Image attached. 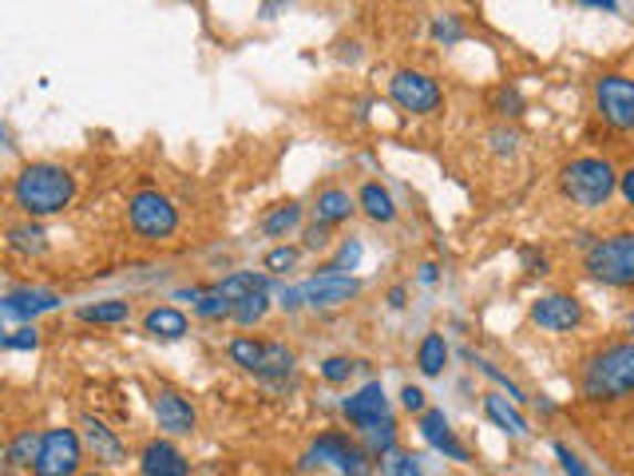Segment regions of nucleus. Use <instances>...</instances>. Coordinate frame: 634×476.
Segmentation results:
<instances>
[{
	"label": "nucleus",
	"instance_id": "f257e3e1",
	"mask_svg": "<svg viewBox=\"0 0 634 476\" xmlns=\"http://www.w3.org/2000/svg\"><path fill=\"white\" fill-rule=\"evenodd\" d=\"M72 199H76V175L60 167V163H29L12 179V203L29 219L60 215V210L72 207Z\"/></svg>",
	"mask_w": 634,
	"mask_h": 476
},
{
	"label": "nucleus",
	"instance_id": "f03ea898",
	"mask_svg": "<svg viewBox=\"0 0 634 476\" xmlns=\"http://www.w3.org/2000/svg\"><path fill=\"white\" fill-rule=\"evenodd\" d=\"M579 390L588 401H603V405L634 397V342H615L591 353L583 362Z\"/></svg>",
	"mask_w": 634,
	"mask_h": 476
},
{
	"label": "nucleus",
	"instance_id": "7ed1b4c3",
	"mask_svg": "<svg viewBox=\"0 0 634 476\" xmlns=\"http://www.w3.org/2000/svg\"><path fill=\"white\" fill-rule=\"evenodd\" d=\"M559 190L571 207L583 210H599L611 203V195L619 190V172L611 159H599V155H579L571 159L563 172H559Z\"/></svg>",
	"mask_w": 634,
	"mask_h": 476
},
{
	"label": "nucleus",
	"instance_id": "20e7f679",
	"mask_svg": "<svg viewBox=\"0 0 634 476\" xmlns=\"http://www.w3.org/2000/svg\"><path fill=\"white\" fill-rule=\"evenodd\" d=\"M583 267L603 286H615V290L634 286V230H619V235H606L599 242H591Z\"/></svg>",
	"mask_w": 634,
	"mask_h": 476
},
{
	"label": "nucleus",
	"instance_id": "39448f33",
	"mask_svg": "<svg viewBox=\"0 0 634 476\" xmlns=\"http://www.w3.org/2000/svg\"><path fill=\"white\" fill-rule=\"evenodd\" d=\"M230 362L242 365L247 373H254L258 381H270V385H278V381H285L290 373H294L298 358L294 350L285 342H258V338H235L230 342Z\"/></svg>",
	"mask_w": 634,
	"mask_h": 476
},
{
	"label": "nucleus",
	"instance_id": "423d86ee",
	"mask_svg": "<svg viewBox=\"0 0 634 476\" xmlns=\"http://www.w3.org/2000/svg\"><path fill=\"white\" fill-rule=\"evenodd\" d=\"M127 223H132L135 235L147 238V242H163V238H170L179 230V207H175L163 190L143 187L127 199Z\"/></svg>",
	"mask_w": 634,
	"mask_h": 476
},
{
	"label": "nucleus",
	"instance_id": "0eeeda50",
	"mask_svg": "<svg viewBox=\"0 0 634 476\" xmlns=\"http://www.w3.org/2000/svg\"><path fill=\"white\" fill-rule=\"evenodd\" d=\"M595 112L606 127L615 132H634V80L606 72L595 80Z\"/></svg>",
	"mask_w": 634,
	"mask_h": 476
},
{
	"label": "nucleus",
	"instance_id": "6e6552de",
	"mask_svg": "<svg viewBox=\"0 0 634 476\" xmlns=\"http://www.w3.org/2000/svg\"><path fill=\"white\" fill-rule=\"evenodd\" d=\"M388 95H393V104H397L401 112H413V115L436 112L440 100H445L440 84H436L428 72H417V68H401V72H393V80H388Z\"/></svg>",
	"mask_w": 634,
	"mask_h": 476
},
{
	"label": "nucleus",
	"instance_id": "1a4fd4ad",
	"mask_svg": "<svg viewBox=\"0 0 634 476\" xmlns=\"http://www.w3.org/2000/svg\"><path fill=\"white\" fill-rule=\"evenodd\" d=\"M80 461H84V437L76 428H48L44 448L32 473L37 476H80Z\"/></svg>",
	"mask_w": 634,
	"mask_h": 476
},
{
	"label": "nucleus",
	"instance_id": "9d476101",
	"mask_svg": "<svg viewBox=\"0 0 634 476\" xmlns=\"http://www.w3.org/2000/svg\"><path fill=\"white\" fill-rule=\"evenodd\" d=\"M313 461H330L341 476H373V457L370 448H361L357 441H350L345 433H322L310 448Z\"/></svg>",
	"mask_w": 634,
	"mask_h": 476
},
{
	"label": "nucleus",
	"instance_id": "9b49d317",
	"mask_svg": "<svg viewBox=\"0 0 634 476\" xmlns=\"http://www.w3.org/2000/svg\"><path fill=\"white\" fill-rule=\"evenodd\" d=\"M361 282L353 275H345V270L337 267H325L322 275H313L302 282V302L310 306V310H337V306H345L350 298H357Z\"/></svg>",
	"mask_w": 634,
	"mask_h": 476
},
{
	"label": "nucleus",
	"instance_id": "f8f14e48",
	"mask_svg": "<svg viewBox=\"0 0 634 476\" xmlns=\"http://www.w3.org/2000/svg\"><path fill=\"white\" fill-rule=\"evenodd\" d=\"M152 413H155V421H159V428L167 433V437H190L195 425H199L195 405H190L179 390H155Z\"/></svg>",
	"mask_w": 634,
	"mask_h": 476
},
{
	"label": "nucleus",
	"instance_id": "ddd939ff",
	"mask_svg": "<svg viewBox=\"0 0 634 476\" xmlns=\"http://www.w3.org/2000/svg\"><path fill=\"white\" fill-rule=\"evenodd\" d=\"M531 322L540 325V330L568 333L583 322V302L575 294H543L531 306Z\"/></svg>",
	"mask_w": 634,
	"mask_h": 476
},
{
	"label": "nucleus",
	"instance_id": "4468645a",
	"mask_svg": "<svg viewBox=\"0 0 634 476\" xmlns=\"http://www.w3.org/2000/svg\"><path fill=\"white\" fill-rule=\"evenodd\" d=\"M56 306H60L56 290H44V286H12L9 294L0 298V314L9 318V322H24V318L48 314V310H56Z\"/></svg>",
	"mask_w": 634,
	"mask_h": 476
},
{
	"label": "nucleus",
	"instance_id": "2eb2a0df",
	"mask_svg": "<svg viewBox=\"0 0 634 476\" xmlns=\"http://www.w3.org/2000/svg\"><path fill=\"white\" fill-rule=\"evenodd\" d=\"M345 417H350V425L357 428H370V425H381V421L388 417V397H385V385L381 381H370V385H361L353 397H345Z\"/></svg>",
	"mask_w": 634,
	"mask_h": 476
},
{
	"label": "nucleus",
	"instance_id": "dca6fc26",
	"mask_svg": "<svg viewBox=\"0 0 634 476\" xmlns=\"http://www.w3.org/2000/svg\"><path fill=\"white\" fill-rule=\"evenodd\" d=\"M417 428H420V437H425L428 445L436 448V453H445V457H448V461H456V465H468V448H465V441L456 437L453 425H448V417H445V413H440V410H425V413H420Z\"/></svg>",
	"mask_w": 634,
	"mask_h": 476
},
{
	"label": "nucleus",
	"instance_id": "f3484780",
	"mask_svg": "<svg viewBox=\"0 0 634 476\" xmlns=\"http://www.w3.org/2000/svg\"><path fill=\"white\" fill-rule=\"evenodd\" d=\"M80 437H84V448L92 453L95 461H104V465H124L127 461V448L124 441L115 437V428H107L100 417H80Z\"/></svg>",
	"mask_w": 634,
	"mask_h": 476
},
{
	"label": "nucleus",
	"instance_id": "a211bd4d",
	"mask_svg": "<svg viewBox=\"0 0 634 476\" xmlns=\"http://www.w3.org/2000/svg\"><path fill=\"white\" fill-rule=\"evenodd\" d=\"M139 468H143V476H187L190 461L183 457L170 441H152V445L139 453Z\"/></svg>",
	"mask_w": 634,
	"mask_h": 476
},
{
	"label": "nucleus",
	"instance_id": "6ab92c4d",
	"mask_svg": "<svg viewBox=\"0 0 634 476\" xmlns=\"http://www.w3.org/2000/svg\"><path fill=\"white\" fill-rule=\"evenodd\" d=\"M484 413L496 428H503L508 437H528V417L520 413V405L508 397V393H488L484 397Z\"/></svg>",
	"mask_w": 634,
	"mask_h": 476
},
{
	"label": "nucleus",
	"instance_id": "aec40b11",
	"mask_svg": "<svg viewBox=\"0 0 634 476\" xmlns=\"http://www.w3.org/2000/svg\"><path fill=\"white\" fill-rule=\"evenodd\" d=\"M143 330L152 333L155 342H179L187 333V314L175 310V306H155V310L143 314Z\"/></svg>",
	"mask_w": 634,
	"mask_h": 476
},
{
	"label": "nucleus",
	"instance_id": "412c9836",
	"mask_svg": "<svg viewBox=\"0 0 634 476\" xmlns=\"http://www.w3.org/2000/svg\"><path fill=\"white\" fill-rule=\"evenodd\" d=\"M353 210H357V203H353L350 190L325 187L322 195H318V203H313V219L325 223V227H337V223H350Z\"/></svg>",
	"mask_w": 634,
	"mask_h": 476
},
{
	"label": "nucleus",
	"instance_id": "4be33fe9",
	"mask_svg": "<svg viewBox=\"0 0 634 476\" xmlns=\"http://www.w3.org/2000/svg\"><path fill=\"white\" fill-rule=\"evenodd\" d=\"M40 448H44V433H37V428H24V433H17V437L4 445V468H37L40 461Z\"/></svg>",
	"mask_w": 634,
	"mask_h": 476
},
{
	"label": "nucleus",
	"instance_id": "5701e85b",
	"mask_svg": "<svg viewBox=\"0 0 634 476\" xmlns=\"http://www.w3.org/2000/svg\"><path fill=\"white\" fill-rule=\"evenodd\" d=\"M179 298H190L195 314L207 318V322H215V318H230V310H235V306L222 298L218 282L215 286H190V290H179Z\"/></svg>",
	"mask_w": 634,
	"mask_h": 476
},
{
	"label": "nucleus",
	"instance_id": "b1692460",
	"mask_svg": "<svg viewBox=\"0 0 634 476\" xmlns=\"http://www.w3.org/2000/svg\"><path fill=\"white\" fill-rule=\"evenodd\" d=\"M218 290H222V298L235 306V302H242V298L270 290V278H266L262 270H235L230 278H222V282H218Z\"/></svg>",
	"mask_w": 634,
	"mask_h": 476
},
{
	"label": "nucleus",
	"instance_id": "393cba45",
	"mask_svg": "<svg viewBox=\"0 0 634 476\" xmlns=\"http://www.w3.org/2000/svg\"><path fill=\"white\" fill-rule=\"evenodd\" d=\"M357 203L361 210L370 215L373 223H393L397 219V207H393V195H388L381 183H365V187L357 190Z\"/></svg>",
	"mask_w": 634,
	"mask_h": 476
},
{
	"label": "nucleus",
	"instance_id": "a878e982",
	"mask_svg": "<svg viewBox=\"0 0 634 476\" xmlns=\"http://www.w3.org/2000/svg\"><path fill=\"white\" fill-rule=\"evenodd\" d=\"M417 365H420V373H425V377H436V373H445V365H448V345H445V338H440V333H425V338H420V345H417Z\"/></svg>",
	"mask_w": 634,
	"mask_h": 476
},
{
	"label": "nucleus",
	"instance_id": "bb28decb",
	"mask_svg": "<svg viewBox=\"0 0 634 476\" xmlns=\"http://www.w3.org/2000/svg\"><path fill=\"white\" fill-rule=\"evenodd\" d=\"M132 318V306L119 302V298H107V302H95V306H80V322H92V325H115V322H127Z\"/></svg>",
	"mask_w": 634,
	"mask_h": 476
},
{
	"label": "nucleus",
	"instance_id": "cd10ccee",
	"mask_svg": "<svg viewBox=\"0 0 634 476\" xmlns=\"http://www.w3.org/2000/svg\"><path fill=\"white\" fill-rule=\"evenodd\" d=\"M298 223H302V207H298V203H278V207L262 219V235L285 238L290 230H298Z\"/></svg>",
	"mask_w": 634,
	"mask_h": 476
},
{
	"label": "nucleus",
	"instance_id": "c85d7f7f",
	"mask_svg": "<svg viewBox=\"0 0 634 476\" xmlns=\"http://www.w3.org/2000/svg\"><path fill=\"white\" fill-rule=\"evenodd\" d=\"M9 250H17V255H44L48 250L44 230H40L32 219L17 223V227H9Z\"/></svg>",
	"mask_w": 634,
	"mask_h": 476
},
{
	"label": "nucleus",
	"instance_id": "c756f323",
	"mask_svg": "<svg viewBox=\"0 0 634 476\" xmlns=\"http://www.w3.org/2000/svg\"><path fill=\"white\" fill-rule=\"evenodd\" d=\"M270 314V294H250V298H242V302H235V310H230V318H235L242 330H250V325H258L262 318Z\"/></svg>",
	"mask_w": 634,
	"mask_h": 476
},
{
	"label": "nucleus",
	"instance_id": "7c9ffc66",
	"mask_svg": "<svg viewBox=\"0 0 634 476\" xmlns=\"http://www.w3.org/2000/svg\"><path fill=\"white\" fill-rule=\"evenodd\" d=\"M361 433H365V441H370V457H388L393 445H397V425H393V417H385L381 425L361 428Z\"/></svg>",
	"mask_w": 634,
	"mask_h": 476
},
{
	"label": "nucleus",
	"instance_id": "2f4dec72",
	"mask_svg": "<svg viewBox=\"0 0 634 476\" xmlns=\"http://www.w3.org/2000/svg\"><path fill=\"white\" fill-rule=\"evenodd\" d=\"M460 37H465V24H460V17L445 12V17L433 20V40H440V44H456Z\"/></svg>",
	"mask_w": 634,
	"mask_h": 476
},
{
	"label": "nucleus",
	"instance_id": "473e14b6",
	"mask_svg": "<svg viewBox=\"0 0 634 476\" xmlns=\"http://www.w3.org/2000/svg\"><path fill=\"white\" fill-rule=\"evenodd\" d=\"M555 457H559V468H563V476H595L588 465H583V457H579L575 448H568L563 441H555Z\"/></svg>",
	"mask_w": 634,
	"mask_h": 476
},
{
	"label": "nucleus",
	"instance_id": "72a5a7b5",
	"mask_svg": "<svg viewBox=\"0 0 634 476\" xmlns=\"http://www.w3.org/2000/svg\"><path fill=\"white\" fill-rule=\"evenodd\" d=\"M353 370H357V362H350V358H325V362H322V377L330 381V385H341V381H350Z\"/></svg>",
	"mask_w": 634,
	"mask_h": 476
},
{
	"label": "nucleus",
	"instance_id": "f704fd0d",
	"mask_svg": "<svg viewBox=\"0 0 634 476\" xmlns=\"http://www.w3.org/2000/svg\"><path fill=\"white\" fill-rule=\"evenodd\" d=\"M0 345H4V350H37V345H40V333L32 330V325H24V330L4 333V338H0Z\"/></svg>",
	"mask_w": 634,
	"mask_h": 476
},
{
	"label": "nucleus",
	"instance_id": "c9c22d12",
	"mask_svg": "<svg viewBox=\"0 0 634 476\" xmlns=\"http://www.w3.org/2000/svg\"><path fill=\"white\" fill-rule=\"evenodd\" d=\"M294 262H298V247H274L266 255V270H274V275L294 270Z\"/></svg>",
	"mask_w": 634,
	"mask_h": 476
},
{
	"label": "nucleus",
	"instance_id": "e433bc0d",
	"mask_svg": "<svg viewBox=\"0 0 634 476\" xmlns=\"http://www.w3.org/2000/svg\"><path fill=\"white\" fill-rule=\"evenodd\" d=\"M496 112H500V115H520L523 112L520 92H516V87H500V92H496Z\"/></svg>",
	"mask_w": 634,
	"mask_h": 476
},
{
	"label": "nucleus",
	"instance_id": "4c0bfd02",
	"mask_svg": "<svg viewBox=\"0 0 634 476\" xmlns=\"http://www.w3.org/2000/svg\"><path fill=\"white\" fill-rule=\"evenodd\" d=\"M388 476H425L420 473V457H413V453H397L393 465H388Z\"/></svg>",
	"mask_w": 634,
	"mask_h": 476
},
{
	"label": "nucleus",
	"instance_id": "58836bf2",
	"mask_svg": "<svg viewBox=\"0 0 634 476\" xmlns=\"http://www.w3.org/2000/svg\"><path fill=\"white\" fill-rule=\"evenodd\" d=\"M302 247L305 250H325V247H330V227H325V223H313V227H305Z\"/></svg>",
	"mask_w": 634,
	"mask_h": 476
},
{
	"label": "nucleus",
	"instance_id": "ea45409f",
	"mask_svg": "<svg viewBox=\"0 0 634 476\" xmlns=\"http://www.w3.org/2000/svg\"><path fill=\"white\" fill-rule=\"evenodd\" d=\"M357 258H361V242H345L333 267H337V270H353V267H357Z\"/></svg>",
	"mask_w": 634,
	"mask_h": 476
},
{
	"label": "nucleus",
	"instance_id": "a19ab883",
	"mask_svg": "<svg viewBox=\"0 0 634 476\" xmlns=\"http://www.w3.org/2000/svg\"><path fill=\"white\" fill-rule=\"evenodd\" d=\"M401 401H405L408 413H425V393H420L417 385H405V390H401Z\"/></svg>",
	"mask_w": 634,
	"mask_h": 476
},
{
	"label": "nucleus",
	"instance_id": "79ce46f5",
	"mask_svg": "<svg viewBox=\"0 0 634 476\" xmlns=\"http://www.w3.org/2000/svg\"><path fill=\"white\" fill-rule=\"evenodd\" d=\"M278 298H282V302H278V306H282V310H302V286H285V290H282V294H278Z\"/></svg>",
	"mask_w": 634,
	"mask_h": 476
},
{
	"label": "nucleus",
	"instance_id": "37998d69",
	"mask_svg": "<svg viewBox=\"0 0 634 476\" xmlns=\"http://www.w3.org/2000/svg\"><path fill=\"white\" fill-rule=\"evenodd\" d=\"M619 190H623V199L634 207V167H626V172L619 175Z\"/></svg>",
	"mask_w": 634,
	"mask_h": 476
},
{
	"label": "nucleus",
	"instance_id": "c03bdc74",
	"mask_svg": "<svg viewBox=\"0 0 634 476\" xmlns=\"http://www.w3.org/2000/svg\"><path fill=\"white\" fill-rule=\"evenodd\" d=\"M492 143H496V152H508V155L516 152V135H511V132H508V135H503V132H492Z\"/></svg>",
	"mask_w": 634,
	"mask_h": 476
},
{
	"label": "nucleus",
	"instance_id": "a18cd8bd",
	"mask_svg": "<svg viewBox=\"0 0 634 476\" xmlns=\"http://www.w3.org/2000/svg\"><path fill=\"white\" fill-rule=\"evenodd\" d=\"M583 9H595V12H619L615 0H583Z\"/></svg>",
	"mask_w": 634,
	"mask_h": 476
},
{
	"label": "nucleus",
	"instance_id": "49530a36",
	"mask_svg": "<svg viewBox=\"0 0 634 476\" xmlns=\"http://www.w3.org/2000/svg\"><path fill=\"white\" fill-rule=\"evenodd\" d=\"M388 306H405V286H393V290H388Z\"/></svg>",
	"mask_w": 634,
	"mask_h": 476
},
{
	"label": "nucleus",
	"instance_id": "de8ad7c7",
	"mask_svg": "<svg viewBox=\"0 0 634 476\" xmlns=\"http://www.w3.org/2000/svg\"><path fill=\"white\" fill-rule=\"evenodd\" d=\"M420 282H425V286L436 282V267H433V262H428V267H420Z\"/></svg>",
	"mask_w": 634,
	"mask_h": 476
},
{
	"label": "nucleus",
	"instance_id": "09e8293b",
	"mask_svg": "<svg viewBox=\"0 0 634 476\" xmlns=\"http://www.w3.org/2000/svg\"><path fill=\"white\" fill-rule=\"evenodd\" d=\"M626 330H631V333H634V314H631V318H626Z\"/></svg>",
	"mask_w": 634,
	"mask_h": 476
},
{
	"label": "nucleus",
	"instance_id": "8fccbe9b",
	"mask_svg": "<svg viewBox=\"0 0 634 476\" xmlns=\"http://www.w3.org/2000/svg\"><path fill=\"white\" fill-rule=\"evenodd\" d=\"M80 476H104V473H95V468H92V473H80Z\"/></svg>",
	"mask_w": 634,
	"mask_h": 476
},
{
	"label": "nucleus",
	"instance_id": "3c124183",
	"mask_svg": "<svg viewBox=\"0 0 634 476\" xmlns=\"http://www.w3.org/2000/svg\"><path fill=\"white\" fill-rule=\"evenodd\" d=\"M4 476H17V473H12V468H4Z\"/></svg>",
	"mask_w": 634,
	"mask_h": 476
}]
</instances>
